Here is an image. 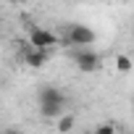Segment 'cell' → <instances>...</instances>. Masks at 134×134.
Instances as JSON below:
<instances>
[{
    "label": "cell",
    "mask_w": 134,
    "mask_h": 134,
    "mask_svg": "<svg viewBox=\"0 0 134 134\" xmlns=\"http://www.w3.org/2000/svg\"><path fill=\"white\" fill-rule=\"evenodd\" d=\"M0 29H3V19H0Z\"/></svg>",
    "instance_id": "cell-10"
},
{
    "label": "cell",
    "mask_w": 134,
    "mask_h": 134,
    "mask_svg": "<svg viewBox=\"0 0 134 134\" xmlns=\"http://www.w3.org/2000/svg\"><path fill=\"white\" fill-rule=\"evenodd\" d=\"M37 105H40V116L42 118H55L58 121L66 113V95L55 84H42L37 90Z\"/></svg>",
    "instance_id": "cell-1"
},
{
    "label": "cell",
    "mask_w": 134,
    "mask_h": 134,
    "mask_svg": "<svg viewBox=\"0 0 134 134\" xmlns=\"http://www.w3.org/2000/svg\"><path fill=\"white\" fill-rule=\"evenodd\" d=\"M21 58H24V63L29 66V69H42V66L50 60V50H37V47H32V45L26 42Z\"/></svg>",
    "instance_id": "cell-5"
},
{
    "label": "cell",
    "mask_w": 134,
    "mask_h": 134,
    "mask_svg": "<svg viewBox=\"0 0 134 134\" xmlns=\"http://www.w3.org/2000/svg\"><path fill=\"white\" fill-rule=\"evenodd\" d=\"M95 42V29L84 26V24H71L66 29V37L60 40V45L71 47V50H79V47H90Z\"/></svg>",
    "instance_id": "cell-2"
},
{
    "label": "cell",
    "mask_w": 134,
    "mask_h": 134,
    "mask_svg": "<svg viewBox=\"0 0 134 134\" xmlns=\"http://www.w3.org/2000/svg\"><path fill=\"white\" fill-rule=\"evenodd\" d=\"M95 134H118V131H116L113 124H100V126L95 129Z\"/></svg>",
    "instance_id": "cell-8"
},
{
    "label": "cell",
    "mask_w": 134,
    "mask_h": 134,
    "mask_svg": "<svg viewBox=\"0 0 134 134\" xmlns=\"http://www.w3.org/2000/svg\"><path fill=\"white\" fill-rule=\"evenodd\" d=\"M131 66H134V63H131V58H129V55H124V53H118V55H116V69H118V71H124V74H126V71H131Z\"/></svg>",
    "instance_id": "cell-7"
},
{
    "label": "cell",
    "mask_w": 134,
    "mask_h": 134,
    "mask_svg": "<svg viewBox=\"0 0 134 134\" xmlns=\"http://www.w3.org/2000/svg\"><path fill=\"white\" fill-rule=\"evenodd\" d=\"M71 60L79 71L84 74H95L100 69V53H95L92 47H79V50H71Z\"/></svg>",
    "instance_id": "cell-3"
},
{
    "label": "cell",
    "mask_w": 134,
    "mask_h": 134,
    "mask_svg": "<svg viewBox=\"0 0 134 134\" xmlns=\"http://www.w3.org/2000/svg\"><path fill=\"white\" fill-rule=\"evenodd\" d=\"M29 45L37 47V50H50L53 53V47L60 45V37L55 32L45 29V26H29Z\"/></svg>",
    "instance_id": "cell-4"
},
{
    "label": "cell",
    "mask_w": 134,
    "mask_h": 134,
    "mask_svg": "<svg viewBox=\"0 0 134 134\" xmlns=\"http://www.w3.org/2000/svg\"><path fill=\"white\" fill-rule=\"evenodd\" d=\"M74 126H76V116H74V113H63V116L55 121V129H58V134H69Z\"/></svg>",
    "instance_id": "cell-6"
},
{
    "label": "cell",
    "mask_w": 134,
    "mask_h": 134,
    "mask_svg": "<svg viewBox=\"0 0 134 134\" xmlns=\"http://www.w3.org/2000/svg\"><path fill=\"white\" fill-rule=\"evenodd\" d=\"M3 134H21V131H19V129H5Z\"/></svg>",
    "instance_id": "cell-9"
}]
</instances>
